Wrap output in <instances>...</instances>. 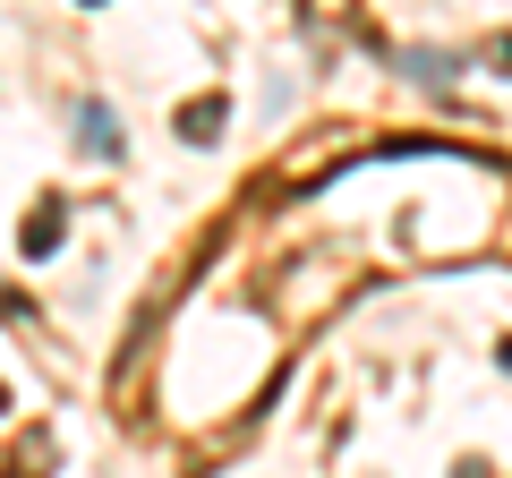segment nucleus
Returning <instances> with one entry per match:
<instances>
[{"instance_id": "f257e3e1", "label": "nucleus", "mask_w": 512, "mask_h": 478, "mask_svg": "<svg viewBox=\"0 0 512 478\" xmlns=\"http://www.w3.org/2000/svg\"><path fill=\"white\" fill-rule=\"evenodd\" d=\"M222 120H231V103H222V94H197V103H180V137H188V146L222 137Z\"/></svg>"}, {"instance_id": "7ed1b4c3", "label": "nucleus", "mask_w": 512, "mask_h": 478, "mask_svg": "<svg viewBox=\"0 0 512 478\" xmlns=\"http://www.w3.org/2000/svg\"><path fill=\"white\" fill-rule=\"evenodd\" d=\"M52 470V427H26V444H18V461H9V478H43Z\"/></svg>"}, {"instance_id": "423d86ee", "label": "nucleus", "mask_w": 512, "mask_h": 478, "mask_svg": "<svg viewBox=\"0 0 512 478\" xmlns=\"http://www.w3.org/2000/svg\"><path fill=\"white\" fill-rule=\"evenodd\" d=\"M504 368H512V342H504Z\"/></svg>"}, {"instance_id": "39448f33", "label": "nucleus", "mask_w": 512, "mask_h": 478, "mask_svg": "<svg viewBox=\"0 0 512 478\" xmlns=\"http://www.w3.org/2000/svg\"><path fill=\"white\" fill-rule=\"evenodd\" d=\"M0 419H9V385H0Z\"/></svg>"}, {"instance_id": "f03ea898", "label": "nucleus", "mask_w": 512, "mask_h": 478, "mask_svg": "<svg viewBox=\"0 0 512 478\" xmlns=\"http://www.w3.org/2000/svg\"><path fill=\"white\" fill-rule=\"evenodd\" d=\"M18 248H26V257H52V248H60V205H35V222L18 231Z\"/></svg>"}, {"instance_id": "20e7f679", "label": "nucleus", "mask_w": 512, "mask_h": 478, "mask_svg": "<svg viewBox=\"0 0 512 478\" xmlns=\"http://www.w3.org/2000/svg\"><path fill=\"white\" fill-rule=\"evenodd\" d=\"M77 120H86V146H94V154H120V137H111V111H103V103H86Z\"/></svg>"}]
</instances>
